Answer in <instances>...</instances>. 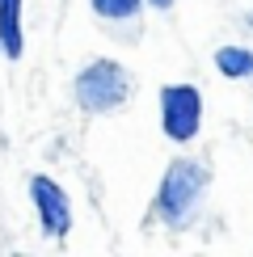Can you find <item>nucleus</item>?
Instances as JSON below:
<instances>
[{
    "label": "nucleus",
    "mask_w": 253,
    "mask_h": 257,
    "mask_svg": "<svg viewBox=\"0 0 253 257\" xmlns=\"http://www.w3.org/2000/svg\"><path fill=\"white\" fill-rule=\"evenodd\" d=\"M211 190V173L203 160H190V156H177L173 165L165 169L161 186H156V198H152V215L165 223V228L182 232L198 219L203 211V198Z\"/></svg>",
    "instance_id": "1"
},
{
    "label": "nucleus",
    "mask_w": 253,
    "mask_h": 257,
    "mask_svg": "<svg viewBox=\"0 0 253 257\" xmlns=\"http://www.w3.org/2000/svg\"><path fill=\"white\" fill-rule=\"evenodd\" d=\"M72 93L84 114H114L131 101V72L118 59H89L72 80Z\"/></svg>",
    "instance_id": "2"
},
{
    "label": "nucleus",
    "mask_w": 253,
    "mask_h": 257,
    "mask_svg": "<svg viewBox=\"0 0 253 257\" xmlns=\"http://www.w3.org/2000/svg\"><path fill=\"white\" fill-rule=\"evenodd\" d=\"M161 131L169 144H190L203 131V93L198 84H165L161 89Z\"/></svg>",
    "instance_id": "3"
},
{
    "label": "nucleus",
    "mask_w": 253,
    "mask_h": 257,
    "mask_svg": "<svg viewBox=\"0 0 253 257\" xmlns=\"http://www.w3.org/2000/svg\"><path fill=\"white\" fill-rule=\"evenodd\" d=\"M30 202H34V211H38L42 236L47 240H68V232H72V198H68V190H63L55 177L34 173L30 177Z\"/></svg>",
    "instance_id": "4"
},
{
    "label": "nucleus",
    "mask_w": 253,
    "mask_h": 257,
    "mask_svg": "<svg viewBox=\"0 0 253 257\" xmlns=\"http://www.w3.org/2000/svg\"><path fill=\"white\" fill-rule=\"evenodd\" d=\"M26 51V30H21V0H0V55L21 59Z\"/></svg>",
    "instance_id": "5"
},
{
    "label": "nucleus",
    "mask_w": 253,
    "mask_h": 257,
    "mask_svg": "<svg viewBox=\"0 0 253 257\" xmlns=\"http://www.w3.org/2000/svg\"><path fill=\"white\" fill-rule=\"evenodd\" d=\"M215 72L224 80H245L253 76V51L249 47H236V42H228V47L215 51Z\"/></svg>",
    "instance_id": "6"
},
{
    "label": "nucleus",
    "mask_w": 253,
    "mask_h": 257,
    "mask_svg": "<svg viewBox=\"0 0 253 257\" xmlns=\"http://www.w3.org/2000/svg\"><path fill=\"white\" fill-rule=\"evenodd\" d=\"M93 5V13H97L101 21H110V26H122V21H135L144 13V0H89Z\"/></svg>",
    "instance_id": "7"
},
{
    "label": "nucleus",
    "mask_w": 253,
    "mask_h": 257,
    "mask_svg": "<svg viewBox=\"0 0 253 257\" xmlns=\"http://www.w3.org/2000/svg\"><path fill=\"white\" fill-rule=\"evenodd\" d=\"M144 5H148V9H161V13H169V9H173L177 0H144Z\"/></svg>",
    "instance_id": "8"
}]
</instances>
